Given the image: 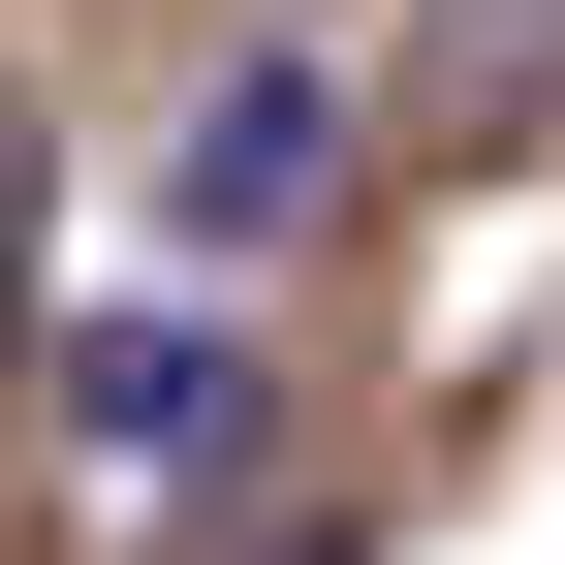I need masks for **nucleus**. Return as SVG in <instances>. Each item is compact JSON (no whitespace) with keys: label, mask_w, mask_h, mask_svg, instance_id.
<instances>
[{"label":"nucleus","mask_w":565,"mask_h":565,"mask_svg":"<svg viewBox=\"0 0 565 565\" xmlns=\"http://www.w3.org/2000/svg\"><path fill=\"white\" fill-rule=\"evenodd\" d=\"M282 565H315V534H282Z\"/></svg>","instance_id":"obj_2"},{"label":"nucleus","mask_w":565,"mask_h":565,"mask_svg":"<svg viewBox=\"0 0 565 565\" xmlns=\"http://www.w3.org/2000/svg\"><path fill=\"white\" fill-rule=\"evenodd\" d=\"M158 189H189V252H282V221H315V189H345V95H315V63H221Z\"/></svg>","instance_id":"obj_1"}]
</instances>
